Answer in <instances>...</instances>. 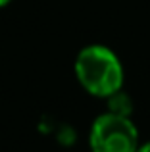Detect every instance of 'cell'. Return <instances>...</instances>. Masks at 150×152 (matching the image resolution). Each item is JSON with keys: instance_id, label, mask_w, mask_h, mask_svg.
Listing matches in <instances>:
<instances>
[{"instance_id": "6da1fadb", "label": "cell", "mask_w": 150, "mask_h": 152, "mask_svg": "<svg viewBox=\"0 0 150 152\" xmlns=\"http://www.w3.org/2000/svg\"><path fill=\"white\" fill-rule=\"evenodd\" d=\"M75 77L90 96L106 98L123 89L125 71L112 48L104 45H87L75 58Z\"/></svg>"}, {"instance_id": "7a4b0ae2", "label": "cell", "mask_w": 150, "mask_h": 152, "mask_svg": "<svg viewBox=\"0 0 150 152\" xmlns=\"http://www.w3.org/2000/svg\"><path fill=\"white\" fill-rule=\"evenodd\" d=\"M89 145L92 152H137L139 129L131 118L104 112L90 125Z\"/></svg>"}, {"instance_id": "3957f363", "label": "cell", "mask_w": 150, "mask_h": 152, "mask_svg": "<svg viewBox=\"0 0 150 152\" xmlns=\"http://www.w3.org/2000/svg\"><path fill=\"white\" fill-rule=\"evenodd\" d=\"M108 102V112L110 114H117V115H125V118H131L133 114V100L123 89L112 93L110 96H106Z\"/></svg>"}, {"instance_id": "277c9868", "label": "cell", "mask_w": 150, "mask_h": 152, "mask_svg": "<svg viewBox=\"0 0 150 152\" xmlns=\"http://www.w3.org/2000/svg\"><path fill=\"white\" fill-rule=\"evenodd\" d=\"M54 135H56V141L60 142L62 146H71L73 142L77 141V131H75L69 123H60V125H56Z\"/></svg>"}, {"instance_id": "5b68a950", "label": "cell", "mask_w": 150, "mask_h": 152, "mask_svg": "<svg viewBox=\"0 0 150 152\" xmlns=\"http://www.w3.org/2000/svg\"><path fill=\"white\" fill-rule=\"evenodd\" d=\"M137 152H150V141H148V142H143V145H139Z\"/></svg>"}, {"instance_id": "8992f818", "label": "cell", "mask_w": 150, "mask_h": 152, "mask_svg": "<svg viewBox=\"0 0 150 152\" xmlns=\"http://www.w3.org/2000/svg\"><path fill=\"white\" fill-rule=\"evenodd\" d=\"M12 0H0V8H4V6H8Z\"/></svg>"}]
</instances>
